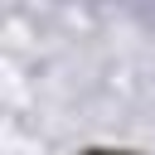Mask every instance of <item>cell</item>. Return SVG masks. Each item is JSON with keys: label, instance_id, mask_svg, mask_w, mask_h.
<instances>
[{"label": "cell", "instance_id": "cell-1", "mask_svg": "<svg viewBox=\"0 0 155 155\" xmlns=\"http://www.w3.org/2000/svg\"><path fill=\"white\" fill-rule=\"evenodd\" d=\"M92 155H121V150H92Z\"/></svg>", "mask_w": 155, "mask_h": 155}]
</instances>
